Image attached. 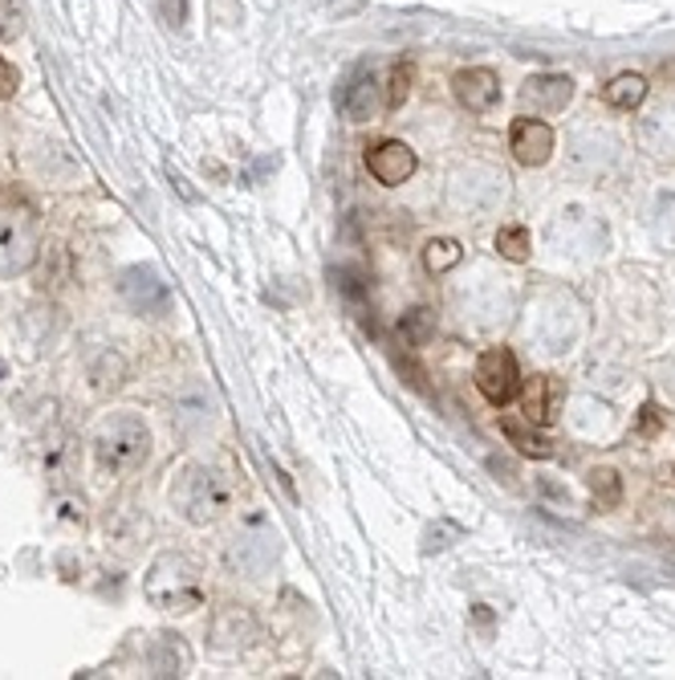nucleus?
Listing matches in <instances>:
<instances>
[{
	"mask_svg": "<svg viewBox=\"0 0 675 680\" xmlns=\"http://www.w3.org/2000/svg\"><path fill=\"white\" fill-rule=\"evenodd\" d=\"M395 367H400V376L412 383L415 391H424L428 395V376H424V367L419 363H412V359H395Z\"/></svg>",
	"mask_w": 675,
	"mask_h": 680,
	"instance_id": "obj_24",
	"label": "nucleus"
},
{
	"mask_svg": "<svg viewBox=\"0 0 675 680\" xmlns=\"http://www.w3.org/2000/svg\"><path fill=\"white\" fill-rule=\"evenodd\" d=\"M400 334L407 347H428L431 338H436V314H431L428 305H415L400 319Z\"/></svg>",
	"mask_w": 675,
	"mask_h": 680,
	"instance_id": "obj_16",
	"label": "nucleus"
},
{
	"mask_svg": "<svg viewBox=\"0 0 675 680\" xmlns=\"http://www.w3.org/2000/svg\"><path fill=\"white\" fill-rule=\"evenodd\" d=\"M452 90H455V102L472 114H484L496 107V98H500V78H496L488 66H472V70H460L452 78Z\"/></svg>",
	"mask_w": 675,
	"mask_h": 680,
	"instance_id": "obj_8",
	"label": "nucleus"
},
{
	"mask_svg": "<svg viewBox=\"0 0 675 680\" xmlns=\"http://www.w3.org/2000/svg\"><path fill=\"white\" fill-rule=\"evenodd\" d=\"M500 428H505V436H509L513 445H517V453H525V457H533V460H550L553 457L550 441H541L538 432H525L517 420H500Z\"/></svg>",
	"mask_w": 675,
	"mask_h": 680,
	"instance_id": "obj_18",
	"label": "nucleus"
},
{
	"mask_svg": "<svg viewBox=\"0 0 675 680\" xmlns=\"http://www.w3.org/2000/svg\"><path fill=\"white\" fill-rule=\"evenodd\" d=\"M476 388L493 408H505L521 395V371H517V355L509 347H488L476 359Z\"/></svg>",
	"mask_w": 675,
	"mask_h": 680,
	"instance_id": "obj_4",
	"label": "nucleus"
},
{
	"mask_svg": "<svg viewBox=\"0 0 675 680\" xmlns=\"http://www.w3.org/2000/svg\"><path fill=\"white\" fill-rule=\"evenodd\" d=\"M16 86H21V74H16V66L9 57L0 54V98H13Z\"/></svg>",
	"mask_w": 675,
	"mask_h": 680,
	"instance_id": "obj_26",
	"label": "nucleus"
},
{
	"mask_svg": "<svg viewBox=\"0 0 675 680\" xmlns=\"http://www.w3.org/2000/svg\"><path fill=\"white\" fill-rule=\"evenodd\" d=\"M460 257H464V249H460V241H452V236H436V241L424 245V269L428 274H448V269L460 265Z\"/></svg>",
	"mask_w": 675,
	"mask_h": 680,
	"instance_id": "obj_17",
	"label": "nucleus"
},
{
	"mask_svg": "<svg viewBox=\"0 0 675 680\" xmlns=\"http://www.w3.org/2000/svg\"><path fill=\"white\" fill-rule=\"evenodd\" d=\"M188 668H192V653H188L183 636L164 632V636L155 639V648H151V672L155 677H183Z\"/></svg>",
	"mask_w": 675,
	"mask_h": 680,
	"instance_id": "obj_14",
	"label": "nucleus"
},
{
	"mask_svg": "<svg viewBox=\"0 0 675 680\" xmlns=\"http://www.w3.org/2000/svg\"><path fill=\"white\" fill-rule=\"evenodd\" d=\"M171 501L192 526H212L233 510V489L216 469L207 465H192L183 469V477L171 486Z\"/></svg>",
	"mask_w": 675,
	"mask_h": 680,
	"instance_id": "obj_3",
	"label": "nucleus"
},
{
	"mask_svg": "<svg viewBox=\"0 0 675 680\" xmlns=\"http://www.w3.org/2000/svg\"><path fill=\"white\" fill-rule=\"evenodd\" d=\"M94 376V391H114V388H123V376H126V363H123V355H114V350H106L102 359H98V367L90 371Z\"/></svg>",
	"mask_w": 675,
	"mask_h": 680,
	"instance_id": "obj_21",
	"label": "nucleus"
},
{
	"mask_svg": "<svg viewBox=\"0 0 675 680\" xmlns=\"http://www.w3.org/2000/svg\"><path fill=\"white\" fill-rule=\"evenodd\" d=\"M143 595L159 611H195L204 607V570L188 555H159L143 579Z\"/></svg>",
	"mask_w": 675,
	"mask_h": 680,
	"instance_id": "obj_2",
	"label": "nucleus"
},
{
	"mask_svg": "<svg viewBox=\"0 0 675 680\" xmlns=\"http://www.w3.org/2000/svg\"><path fill=\"white\" fill-rule=\"evenodd\" d=\"M570 98H574V82L565 74H533L521 90V107L533 114H553L565 111Z\"/></svg>",
	"mask_w": 675,
	"mask_h": 680,
	"instance_id": "obj_9",
	"label": "nucleus"
},
{
	"mask_svg": "<svg viewBox=\"0 0 675 680\" xmlns=\"http://www.w3.org/2000/svg\"><path fill=\"white\" fill-rule=\"evenodd\" d=\"M603 98H607L615 111H634L643 98H648V78L643 74H619L603 86Z\"/></svg>",
	"mask_w": 675,
	"mask_h": 680,
	"instance_id": "obj_15",
	"label": "nucleus"
},
{
	"mask_svg": "<svg viewBox=\"0 0 675 680\" xmlns=\"http://www.w3.org/2000/svg\"><path fill=\"white\" fill-rule=\"evenodd\" d=\"M257 636V620H252V611L245 607H224L216 620H212V639H216V648H240L248 639Z\"/></svg>",
	"mask_w": 675,
	"mask_h": 680,
	"instance_id": "obj_13",
	"label": "nucleus"
},
{
	"mask_svg": "<svg viewBox=\"0 0 675 680\" xmlns=\"http://www.w3.org/2000/svg\"><path fill=\"white\" fill-rule=\"evenodd\" d=\"M415 86V66L412 62H400L395 70H391V90H386V107L391 111H400L403 102H407V94H412Z\"/></svg>",
	"mask_w": 675,
	"mask_h": 680,
	"instance_id": "obj_22",
	"label": "nucleus"
},
{
	"mask_svg": "<svg viewBox=\"0 0 675 680\" xmlns=\"http://www.w3.org/2000/svg\"><path fill=\"white\" fill-rule=\"evenodd\" d=\"M21 37V9L13 0H0V42H13Z\"/></svg>",
	"mask_w": 675,
	"mask_h": 680,
	"instance_id": "obj_23",
	"label": "nucleus"
},
{
	"mask_svg": "<svg viewBox=\"0 0 675 680\" xmlns=\"http://www.w3.org/2000/svg\"><path fill=\"white\" fill-rule=\"evenodd\" d=\"M509 152L513 159L521 167H541V164H550V155H553V126L550 123H541V119H517L509 131Z\"/></svg>",
	"mask_w": 675,
	"mask_h": 680,
	"instance_id": "obj_7",
	"label": "nucleus"
},
{
	"mask_svg": "<svg viewBox=\"0 0 675 680\" xmlns=\"http://www.w3.org/2000/svg\"><path fill=\"white\" fill-rule=\"evenodd\" d=\"M159 16H164L171 29H180L188 21V0H159Z\"/></svg>",
	"mask_w": 675,
	"mask_h": 680,
	"instance_id": "obj_25",
	"label": "nucleus"
},
{
	"mask_svg": "<svg viewBox=\"0 0 675 680\" xmlns=\"http://www.w3.org/2000/svg\"><path fill=\"white\" fill-rule=\"evenodd\" d=\"M655 424H660V408H655V403H648V408H643V432H655Z\"/></svg>",
	"mask_w": 675,
	"mask_h": 680,
	"instance_id": "obj_28",
	"label": "nucleus"
},
{
	"mask_svg": "<svg viewBox=\"0 0 675 680\" xmlns=\"http://www.w3.org/2000/svg\"><path fill=\"white\" fill-rule=\"evenodd\" d=\"M94 465L106 477H126V472H135L147 465V457H151V432H147V424L138 416H131V412H114V416H106L102 424H98L94 432Z\"/></svg>",
	"mask_w": 675,
	"mask_h": 680,
	"instance_id": "obj_1",
	"label": "nucleus"
},
{
	"mask_svg": "<svg viewBox=\"0 0 675 680\" xmlns=\"http://www.w3.org/2000/svg\"><path fill=\"white\" fill-rule=\"evenodd\" d=\"M383 107H386V98H383V86H379L374 74H359L355 82L346 86L342 114L350 119V123H371V119H379Z\"/></svg>",
	"mask_w": 675,
	"mask_h": 680,
	"instance_id": "obj_12",
	"label": "nucleus"
},
{
	"mask_svg": "<svg viewBox=\"0 0 675 680\" xmlns=\"http://www.w3.org/2000/svg\"><path fill=\"white\" fill-rule=\"evenodd\" d=\"M415 167H419V159H415L412 147L400 140H383V143H374V147H367V171H371L379 183H386V188L407 183L415 176Z\"/></svg>",
	"mask_w": 675,
	"mask_h": 680,
	"instance_id": "obj_6",
	"label": "nucleus"
},
{
	"mask_svg": "<svg viewBox=\"0 0 675 680\" xmlns=\"http://www.w3.org/2000/svg\"><path fill=\"white\" fill-rule=\"evenodd\" d=\"M496 253H500L505 261H529V253H533L529 228H525V224H509V228H500V233H496Z\"/></svg>",
	"mask_w": 675,
	"mask_h": 680,
	"instance_id": "obj_20",
	"label": "nucleus"
},
{
	"mask_svg": "<svg viewBox=\"0 0 675 680\" xmlns=\"http://www.w3.org/2000/svg\"><path fill=\"white\" fill-rule=\"evenodd\" d=\"M37 261V236L25 221L0 228V274H25Z\"/></svg>",
	"mask_w": 675,
	"mask_h": 680,
	"instance_id": "obj_11",
	"label": "nucleus"
},
{
	"mask_svg": "<svg viewBox=\"0 0 675 680\" xmlns=\"http://www.w3.org/2000/svg\"><path fill=\"white\" fill-rule=\"evenodd\" d=\"M334 286H338V290H346L350 298H359V293L367 290V286H362L359 269H338V274H334Z\"/></svg>",
	"mask_w": 675,
	"mask_h": 680,
	"instance_id": "obj_27",
	"label": "nucleus"
},
{
	"mask_svg": "<svg viewBox=\"0 0 675 680\" xmlns=\"http://www.w3.org/2000/svg\"><path fill=\"white\" fill-rule=\"evenodd\" d=\"M558 403H562V383L553 376H533L521 388L525 420L538 424V428H550L553 420H558Z\"/></svg>",
	"mask_w": 675,
	"mask_h": 680,
	"instance_id": "obj_10",
	"label": "nucleus"
},
{
	"mask_svg": "<svg viewBox=\"0 0 675 680\" xmlns=\"http://www.w3.org/2000/svg\"><path fill=\"white\" fill-rule=\"evenodd\" d=\"M590 498L598 510H615L622 501V477L615 469H594L590 472Z\"/></svg>",
	"mask_w": 675,
	"mask_h": 680,
	"instance_id": "obj_19",
	"label": "nucleus"
},
{
	"mask_svg": "<svg viewBox=\"0 0 675 680\" xmlns=\"http://www.w3.org/2000/svg\"><path fill=\"white\" fill-rule=\"evenodd\" d=\"M123 298L135 305L138 314H167L171 310V290H167V281L155 274L151 265H135V269H126L123 274Z\"/></svg>",
	"mask_w": 675,
	"mask_h": 680,
	"instance_id": "obj_5",
	"label": "nucleus"
}]
</instances>
